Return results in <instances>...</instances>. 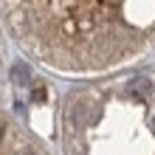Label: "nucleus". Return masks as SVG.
Returning a JSON list of instances; mask_svg holds the SVG:
<instances>
[{
    "mask_svg": "<svg viewBox=\"0 0 155 155\" xmlns=\"http://www.w3.org/2000/svg\"><path fill=\"white\" fill-rule=\"evenodd\" d=\"M28 155H34V152H28Z\"/></svg>",
    "mask_w": 155,
    "mask_h": 155,
    "instance_id": "obj_4",
    "label": "nucleus"
},
{
    "mask_svg": "<svg viewBox=\"0 0 155 155\" xmlns=\"http://www.w3.org/2000/svg\"><path fill=\"white\" fill-rule=\"evenodd\" d=\"M0 138H3V124H0Z\"/></svg>",
    "mask_w": 155,
    "mask_h": 155,
    "instance_id": "obj_3",
    "label": "nucleus"
},
{
    "mask_svg": "<svg viewBox=\"0 0 155 155\" xmlns=\"http://www.w3.org/2000/svg\"><path fill=\"white\" fill-rule=\"evenodd\" d=\"M12 79H14L17 87H25V85H28V68H25L23 62H17V65L12 68Z\"/></svg>",
    "mask_w": 155,
    "mask_h": 155,
    "instance_id": "obj_2",
    "label": "nucleus"
},
{
    "mask_svg": "<svg viewBox=\"0 0 155 155\" xmlns=\"http://www.w3.org/2000/svg\"><path fill=\"white\" fill-rule=\"evenodd\" d=\"M130 90L135 96H150L152 93V82L147 76H135V79H130Z\"/></svg>",
    "mask_w": 155,
    "mask_h": 155,
    "instance_id": "obj_1",
    "label": "nucleus"
}]
</instances>
